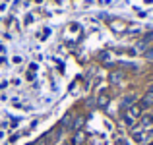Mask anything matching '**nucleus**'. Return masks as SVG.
Returning a JSON list of instances; mask_svg holds the SVG:
<instances>
[{"label": "nucleus", "instance_id": "9b49d317", "mask_svg": "<svg viewBox=\"0 0 153 145\" xmlns=\"http://www.w3.org/2000/svg\"><path fill=\"white\" fill-rule=\"evenodd\" d=\"M143 41H147V43H153V31H151V33H147V35H146V39H143Z\"/></svg>", "mask_w": 153, "mask_h": 145}, {"label": "nucleus", "instance_id": "f8f14e48", "mask_svg": "<svg viewBox=\"0 0 153 145\" xmlns=\"http://www.w3.org/2000/svg\"><path fill=\"white\" fill-rule=\"evenodd\" d=\"M147 93H153V85H151V87H149V91H147Z\"/></svg>", "mask_w": 153, "mask_h": 145}, {"label": "nucleus", "instance_id": "0eeeda50", "mask_svg": "<svg viewBox=\"0 0 153 145\" xmlns=\"http://www.w3.org/2000/svg\"><path fill=\"white\" fill-rule=\"evenodd\" d=\"M97 103H99V107H107V104H108V95H107V93H101V95H99V101H97Z\"/></svg>", "mask_w": 153, "mask_h": 145}, {"label": "nucleus", "instance_id": "ddd939ff", "mask_svg": "<svg viewBox=\"0 0 153 145\" xmlns=\"http://www.w3.org/2000/svg\"><path fill=\"white\" fill-rule=\"evenodd\" d=\"M66 145H76V143H74V141H68V143H66Z\"/></svg>", "mask_w": 153, "mask_h": 145}, {"label": "nucleus", "instance_id": "f257e3e1", "mask_svg": "<svg viewBox=\"0 0 153 145\" xmlns=\"http://www.w3.org/2000/svg\"><path fill=\"white\" fill-rule=\"evenodd\" d=\"M140 116H142V107H140V104H132V107L126 108V112H124V122H126L128 126H132Z\"/></svg>", "mask_w": 153, "mask_h": 145}, {"label": "nucleus", "instance_id": "423d86ee", "mask_svg": "<svg viewBox=\"0 0 153 145\" xmlns=\"http://www.w3.org/2000/svg\"><path fill=\"white\" fill-rule=\"evenodd\" d=\"M151 104H153V93H147V95L142 99L140 107H142V108H147V107H151Z\"/></svg>", "mask_w": 153, "mask_h": 145}, {"label": "nucleus", "instance_id": "7ed1b4c3", "mask_svg": "<svg viewBox=\"0 0 153 145\" xmlns=\"http://www.w3.org/2000/svg\"><path fill=\"white\" fill-rule=\"evenodd\" d=\"M140 126H142L143 130H147L149 126H153V114H143V116H142V122H140Z\"/></svg>", "mask_w": 153, "mask_h": 145}, {"label": "nucleus", "instance_id": "f03ea898", "mask_svg": "<svg viewBox=\"0 0 153 145\" xmlns=\"http://www.w3.org/2000/svg\"><path fill=\"white\" fill-rule=\"evenodd\" d=\"M134 101H136V97H134V95H126V97L122 99V103H120V108H122V110L130 108L132 104H134Z\"/></svg>", "mask_w": 153, "mask_h": 145}, {"label": "nucleus", "instance_id": "6e6552de", "mask_svg": "<svg viewBox=\"0 0 153 145\" xmlns=\"http://www.w3.org/2000/svg\"><path fill=\"white\" fill-rule=\"evenodd\" d=\"M83 139H85V134H83V132H76V138L72 139V141L74 143H82Z\"/></svg>", "mask_w": 153, "mask_h": 145}, {"label": "nucleus", "instance_id": "1a4fd4ad", "mask_svg": "<svg viewBox=\"0 0 153 145\" xmlns=\"http://www.w3.org/2000/svg\"><path fill=\"white\" fill-rule=\"evenodd\" d=\"M143 56H146L147 60H153V47H149V48H146V50H143Z\"/></svg>", "mask_w": 153, "mask_h": 145}, {"label": "nucleus", "instance_id": "20e7f679", "mask_svg": "<svg viewBox=\"0 0 153 145\" xmlns=\"http://www.w3.org/2000/svg\"><path fill=\"white\" fill-rule=\"evenodd\" d=\"M83 124H85V118H83V116H78V118L72 122V130H74V132H79Z\"/></svg>", "mask_w": 153, "mask_h": 145}, {"label": "nucleus", "instance_id": "39448f33", "mask_svg": "<svg viewBox=\"0 0 153 145\" xmlns=\"http://www.w3.org/2000/svg\"><path fill=\"white\" fill-rule=\"evenodd\" d=\"M108 79H111V83H118V81L124 79V74H122V72H111Z\"/></svg>", "mask_w": 153, "mask_h": 145}, {"label": "nucleus", "instance_id": "9d476101", "mask_svg": "<svg viewBox=\"0 0 153 145\" xmlns=\"http://www.w3.org/2000/svg\"><path fill=\"white\" fill-rule=\"evenodd\" d=\"M33 145H49V143H47V138L43 135V138H39V139H37V141H35Z\"/></svg>", "mask_w": 153, "mask_h": 145}]
</instances>
